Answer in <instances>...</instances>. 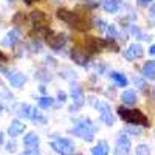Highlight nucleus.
I'll return each instance as SVG.
<instances>
[{
    "instance_id": "nucleus-17",
    "label": "nucleus",
    "mask_w": 155,
    "mask_h": 155,
    "mask_svg": "<svg viewBox=\"0 0 155 155\" xmlns=\"http://www.w3.org/2000/svg\"><path fill=\"white\" fill-rule=\"evenodd\" d=\"M143 76L146 79H155V61H149L143 65Z\"/></svg>"
},
{
    "instance_id": "nucleus-26",
    "label": "nucleus",
    "mask_w": 155,
    "mask_h": 155,
    "mask_svg": "<svg viewBox=\"0 0 155 155\" xmlns=\"http://www.w3.org/2000/svg\"><path fill=\"white\" fill-rule=\"evenodd\" d=\"M16 149H17L16 141H9V143H6V150L8 152H16Z\"/></svg>"
},
{
    "instance_id": "nucleus-23",
    "label": "nucleus",
    "mask_w": 155,
    "mask_h": 155,
    "mask_svg": "<svg viewBox=\"0 0 155 155\" xmlns=\"http://www.w3.org/2000/svg\"><path fill=\"white\" fill-rule=\"evenodd\" d=\"M135 150H137V155H149L150 153V149L147 144H138Z\"/></svg>"
},
{
    "instance_id": "nucleus-22",
    "label": "nucleus",
    "mask_w": 155,
    "mask_h": 155,
    "mask_svg": "<svg viewBox=\"0 0 155 155\" xmlns=\"http://www.w3.org/2000/svg\"><path fill=\"white\" fill-rule=\"evenodd\" d=\"M31 19L34 22H37V25H41V22L45 20V14L42 11H33V14H31Z\"/></svg>"
},
{
    "instance_id": "nucleus-6",
    "label": "nucleus",
    "mask_w": 155,
    "mask_h": 155,
    "mask_svg": "<svg viewBox=\"0 0 155 155\" xmlns=\"http://www.w3.org/2000/svg\"><path fill=\"white\" fill-rule=\"evenodd\" d=\"M2 73L5 74V78L9 81V84L16 88H20L25 82H27V78L25 74H22L17 70H9V68H2Z\"/></svg>"
},
{
    "instance_id": "nucleus-25",
    "label": "nucleus",
    "mask_w": 155,
    "mask_h": 155,
    "mask_svg": "<svg viewBox=\"0 0 155 155\" xmlns=\"http://www.w3.org/2000/svg\"><path fill=\"white\" fill-rule=\"evenodd\" d=\"M33 121H34L36 124H47V118H45V116H42L39 112L36 113V116L33 118Z\"/></svg>"
},
{
    "instance_id": "nucleus-27",
    "label": "nucleus",
    "mask_w": 155,
    "mask_h": 155,
    "mask_svg": "<svg viewBox=\"0 0 155 155\" xmlns=\"http://www.w3.org/2000/svg\"><path fill=\"white\" fill-rule=\"evenodd\" d=\"M107 31H109V34H110V37L113 39V37H116L118 36V31H116V28H115V25H110V27L107 28Z\"/></svg>"
},
{
    "instance_id": "nucleus-14",
    "label": "nucleus",
    "mask_w": 155,
    "mask_h": 155,
    "mask_svg": "<svg viewBox=\"0 0 155 155\" xmlns=\"http://www.w3.org/2000/svg\"><path fill=\"white\" fill-rule=\"evenodd\" d=\"M71 58L76 64H79V65H85L87 61H88V54H87V51L81 50V48H73L71 51Z\"/></svg>"
},
{
    "instance_id": "nucleus-8",
    "label": "nucleus",
    "mask_w": 155,
    "mask_h": 155,
    "mask_svg": "<svg viewBox=\"0 0 155 155\" xmlns=\"http://www.w3.org/2000/svg\"><path fill=\"white\" fill-rule=\"evenodd\" d=\"M129 152H130V140L126 135H120L118 141H116V146H115V153L116 155H127Z\"/></svg>"
},
{
    "instance_id": "nucleus-29",
    "label": "nucleus",
    "mask_w": 155,
    "mask_h": 155,
    "mask_svg": "<svg viewBox=\"0 0 155 155\" xmlns=\"http://www.w3.org/2000/svg\"><path fill=\"white\" fill-rule=\"evenodd\" d=\"M149 17L155 20V5H152V6H150V9H149Z\"/></svg>"
},
{
    "instance_id": "nucleus-10",
    "label": "nucleus",
    "mask_w": 155,
    "mask_h": 155,
    "mask_svg": "<svg viewBox=\"0 0 155 155\" xmlns=\"http://www.w3.org/2000/svg\"><path fill=\"white\" fill-rule=\"evenodd\" d=\"M65 42H67V36L65 34H62V33H59V34H54V36H48V45L53 48L54 51H59L64 45H65Z\"/></svg>"
},
{
    "instance_id": "nucleus-1",
    "label": "nucleus",
    "mask_w": 155,
    "mask_h": 155,
    "mask_svg": "<svg viewBox=\"0 0 155 155\" xmlns=\"http://www.w3.org/2000/svg\"><path fill=\"white\" fill-rule=\"evenodd\" d=\"M70 134L79 137L85 141H92L95 138V126H93V123H92L90 118L82 116V118L76 120V126L70 129Z\"/></svg>"
},
{
    "instance_id": "nucleus-20",
    "label": "nucleus",
    "mask_w": 155,
    "mask_h": 155,
    "mask_svg": "<svg viewBox=\"0 0 155 155\" xmlns=\"http://www.w3.org/2000/svg\"><path fill=\"white\" fill-rule=\"evenodd\" d=\"M110 78L116 82V85H118V87H126L127 85V78L124 74L118 73V71H112L110 73Z\"/></svg>"
},
{
    "instance_id": "nucleus-21",
    "label": "nucleus",
    "mask_w": 155,
    "mask_h": 155,
    "mask_svg": "<svg viewBox=\"0 0 155 155\" xmlns=\"http://www.w3.org/2000/svg\"><path fill=\"white\" fill-rule=\"evenodd\" d=\"M53 98H50V96H41L39 98V101H37V104H39V107L41 109H48V107H51L53 106Z\"/></svg>"
},
{
    "instance_id": "nucleus-16",
    "label": "nucleus",
    "mask_w": 155,
    "mask_h": 155,
    "mask_svg": "<svg viewBox=\"0 0 155 155\" xmlns=\"http://www.w3.org/2000/svg\"><path fill=\"white\" fill-rule=\"evenodd\" d=\"M121 101L124 102L126 106H134L137 102V95L134 90H124L121 93Z\"/></svg>"
},
{
    "instance_id": "nucleus-4",
    "label": "nucleus",
    "mask_w": 155,
    "mask_h": 155,
    "mask_svg": "<svg viewBox=\"0 0 155 155\" xmlns=\"http://www.w3.org/2000/svg\"><path fill=\"white\" fill-rule=\"evenodd\" d=\"M50 146H51V149H54V152L59 153V155H71L73 150H74V144L68 138H58L54 141H51Z\"/></svg>"
},
{
    "instance_id": "nucleus-11",
    "label": "nucleus",
    "mask_w": 155,
    "mask_h": 155,
    "mask_svg": "<svg viewBox=\"0 0 155 155\" xmlns=\"http://www.w3.org/2000/svg\"><path fill=\"white\" fill-rule=\"evenodd\" d=\"M19 41H20V33H19L17 30H11V31H8L6 36L3 37L2 45L12 48V47H16V45L19 44Z\"/></svg>"
},
{
    "instance_id": "nucleus-24",
    "label": "nucleus",
    "mask_w": 155,
    "mask_h": 155,
    "mask_svg": "<svg viewBox=\"0 0 155 155\" xmlns=\"http://www.w3.org/2000/svg\"><path fill=\"white\" fill-rule=\"evenodd\" d=\"M93 23H95V27H96L99 31H104V30H106V22L102 20V19H95Z\"/></svg>"
},
{
    "instance_id": "nucleus-39",
    "label": "nucleus",
    "mask_w": 155,
    "mask_h": 155,
    "mask_svg": "<svg viewBox=\"0 0 155 155\" xmlns=\"http://www.w3.org/2000/svg\"><path fill=\"white\" fill-rule=\"evenodd\" d=\"M0 84H2V81H0Z\"/></svg>"
},
{
    "instance_id": "nucleus-37",
    "label": "nucleus",
    "mask_w": 155,
    "mask_h": 155,
    "mask_svg": "<svg viewBox=\"0 0 155 155\" xmlns=\"http://www.w3.org/2000/svg\"><path fill=\"white\" fill-rule=\"evenodd\" d=\"M153 96H155V88H153Z\"/></svg>"
},
{
    "instance_id": "nucleus-3",
    "label": "nucleus",
    "mask_w": 155,
    "mask_h": 155,
    "mask_svg": "<svg viewBox=\"0 0 155 155\" xmlns=\"http://www.w3.org/2000/svg\"><path fill=\"white\" fill-rule=\"evenodd\" d=\"M58 17L61 20H64L65 23L71 25V27H76L79 30H85L82 25H85V22L78 16V12H73V11H68V9H58Z\"/></svg>"
},
{
    "instance_id": "nucleus-9",
    "label": "nucleus",
    "mask_w": 155,
    "mask_h": 155,
    "mask_svg": "<svg viewBox=\"0 0 155 155\" xmlns=\"http://www.w3.org/2000/svg\"><path fill=\"white\" fill-rule=\"evenodd\" d=\"M143 53H144V50L140 44H132V45H129V48L124 51V58L127 61H135L137 58L143 56Z\"/></svg>"
},
{
    "instance_id": "nucleus-35",
    "label": "nucleus",
    "mask_w": 155,
    "mask_h": 155,
    "mask_svg": "<svg viewBox=\"0 0 155 155\" xmlns=\"http://www.w3.org/2000/svg\"><path fill=\"white\" fill-rule=\"evenodd\" d=\"M23 2H27V3H31V2H33V0H23Z\"/></svg>"
},
{
    "instance_id": "nucleus-5",
    "label": "nucleus",
    "mask_w": 155,
    "mask_h": 155,
    "mask_svg": "<svg viewBox=\"0 0 155 155\" xmlns=\"http://www.w3.org/2000/svg\"><path fill=\"white\" fill-rule=\"evenodd\" d=\"M95 106L99 112V120L106 126H113L115 120H113V115H112V109H110V106L107 104V102L106 101H98Z\"/></svg>"
},
{
    "instance_id": "nucleus-33",
    "label": "nucleus",
    "mask_w": 155,
    "mask_h": 155,
    "mask_svg": "<svg viewBox=\"0 0 155 155\" xmlns=\"http://www.w3.org/2000/svg\"><path fill=\"white\" fill-rule=\"evenodd\" d=\"M0 144H3V134L0 132Z\"/></svg>"
},
{
    "instance_id": "nucleus-12",
    "label": "nucleus",
    "mask_w": 155,
    "mask_h": 155,
    "mask_svg": "<svg viewBox=\"0 0 155 155\" xmlns=\"http://www.w3.org/2000/svg\"><path fill=\"white\" fill-rule=\"evenodd\" d=\"M36 113H37V110H36L33 106H30V104H20V106L17 107V115L20 116V118L33 120L34 116H36Z\"/></svg>"
},
{
    "instance_id": "nucleus-13",
    "label": "nucleus",
    "mask_w": 155,
    "mask_h": 155,
    "mask_svg": "<svg viewBox=\"0 0 155 155\" xmlns=\"http://www.w3.org/2000/svg\"><path fill=\"white\" fill-rule=\"evenodd\" d=\"M23 130H25V124L20 123L19 120H12L11 124H9V127H8V135H9L11 138H16V137H19Z\"/></svg>"
},
{
    "instance_id": "nucleus-36",
    "label": "nucleus",
    "mask_w": 155,
    "mask_h": 155,
    "mask_svg": "<svg viewBox=\"0 0 155 155\" xmlns=\"http://www.w3.org/2000/svg\"><path fill=\"white\" fill-rule=\"evenodd\" d=\"M0 58H3V54H2V53H0Z\"/></svg>"
},
{
    "instance_id": "nucleus-2",
    "label": "nucleus",
    "mask_w": 155,
    "mask_h": 155,
    "mask_svg": "<svg viewBox=\"0 0 155 155\" xmlns=\"http://www.w3.org/2000/svg\"><path fill=\"white\" fill-rule=\"evenodd\" d=\"M118 115L120 118L124 120L129 124H141V126H149V121L146 118V115L140 110H129L124 107H118Z\"/></svg>"
},
{
    "instance_id": "nucleus-15",
    "label": "nucleus",
    "mask_w": 155,
    "mask_h": 155,
    "mask_svg": "<svg viewBox=\"0 0 155 155\" xmlns=\"http://www.w3.org/2000/svg\"><path fill=\"white\" fill-rule=\"evenodd\" d=\"M37 144H39V137L36 134L30 132V134H27V135L23 137V146L25 147L34 149V147H37Z\"/></svg>"
},
{
    "instance_id": "nucleus-7",
    "label": "nucleus",
    "mask_w": 155,
    "mask_h": 155,
    "mask_svg": "<svg viewBox=\"0 0 155 155\" xmlns=\"http://www.w3.org/2000/svg\"><path fill=\"white\" fill-rule=\"evenodd\" d=\"M70 95H71V99H73L74 107H82V106H84V102H85V95H84L82 88H81L79 85L71 84V87H70Z\"/></svg>"
},
{
    "instance_id": "nucleus-18",
    "label": "nucleus",
    "mask_w": 155,
    "mask_h": 155,
    "mask_svg": "<svg viewBox=\"0 0 155 155\" xmlns=\"http://www.w3.org/2000/svg\"><path fill=\"white\" fill-rule=\"evenodd\" d=\"M102 8H104L106 12L115 14V12H118V9H120V2H118V0H104Z\"/></svg>"
},
{
    "instance_id": "nucleus-31",
    "label": "nucleus",
    "mask_w": 155,
    "mask_h": 155,
    "mask_svg": "<svg viewBox=\"0 0 155 155\" xmlns=\"http://www.w3.org/2000/svg\"><path fill=\"white\" fill-rule=\"evenodd\" d=\"M149 53H150V54H155V44L149 47Z\"/></svg>"
},
{
    "instance_id": "nucleus-32",
    "label": "nucleus",
    "mask_w": 155,
    "mask_h": 155,
    "mask_svg": "<svg viewBox=\"0 0 155 155\" xmlns=\"http://www.w3.org/2000/svg\"><path fill=\"white\" fill-rule=\"evenodd\" d=\"M138 2H140L141 5H146V3H149V2H152V0H138Z\"/></svg>"
},
{
    "instance_id": "nucleus-28",
    "label": "nucleus",
    "mask_w": 155,
    "mask_h": 155,
    "mask_svg": "<svg viewBox=\"0 0 155 155\" xmlns=\"http://www.w3.org/2000/svg\"><path fill=\"white\" fill-rule=\"evenodd\" d=\"M22 155H39V152H37L36 149H27Z\"/></svg>"
},
{
    "instance_id": "nucleus-34",
    "label": "nucleus",
    "mask_w": 155,
    "mask_h": 155,
    "mask_svg": "<svg viewBox=\"0 0 155 155\" xmlns=\"http://www.w3.org/2000/svg\"><path fill=\"white\" fill-rule=\"evenodd\" d=\"M2 112H3V106L0 104V115H2Z\"/></svg>"
},
{
    "instance_id": "nucleus-19",
    "label": "nucleus",
    "mask_w": 155,
    "mask_h": 155,
    "mask_svg": "<svg viewBox=\"0 0 155 155\" xmlns=\"http://www.w3.org/2000/svg\"><path fill=\"white\" fill-rule=\"evenodd\" d=\"M107 153H109L107 141H99V143L92 149V155H107Z\"/></svg>"
},
{
    "instance_id": "nucleus-38",
    "label": "nucleus",
    "mask_w": 155,
    "mask_h": 155,
    "mask_svg": "<svg viewBox=\"0 0 155 155\" xmlns=\"http://www.w3.org/2000/svg\"><path fill=\"white\" fill-rule=\"evenodd\" d=\"M76 155H81V153H76Z\"/></svg>"
},
{
    "instance_id": "nucleus-30",
    "label": "nucleus",
    "mask_w": 155,
    "mask_h": 155,
    "mask_svg": "<svg viewBox=\"0 0 155 155\" xmlns=\"http://www.w3.org/2000/svg\"><path fill=\"white\" fill-rule=\"evenodd\" d=\"M58 98H59V101H61V102H64V101L67 99V95L64 93V92H59V93H58Z\"/></svg>"
}]
</instances>
